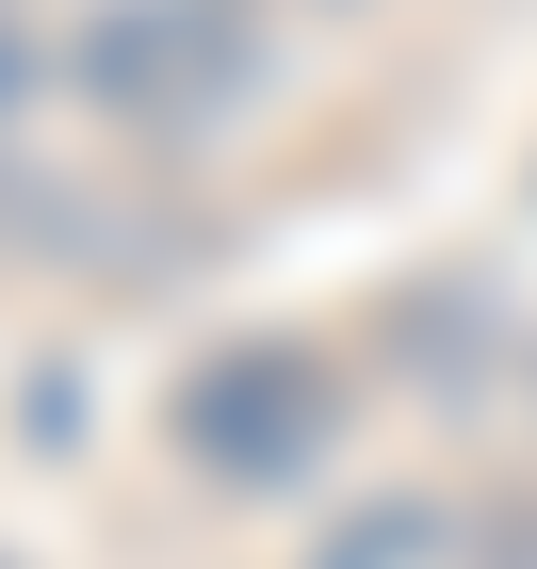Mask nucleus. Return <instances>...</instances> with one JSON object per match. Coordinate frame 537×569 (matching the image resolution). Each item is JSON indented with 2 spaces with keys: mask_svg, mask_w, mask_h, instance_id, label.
<instances>
[{
  "mask_svg": "<svg viewBox=\"0 0 537 569\" xmlns=\"http://www.w3.org/2000/svg\"><path fill=\"white\" fill-rule=\"evenodd\" d=\"M163 423H179V456H196L212 488H294L326 456V423H342V375H326L310 342H228V358L179 375Z\"/></svg>",
  "mask_w": 537,
  "mask_h": 569,
  "instance_id": "obj_1",
  "label": "nucleus"
},
{
  "mask_svg": "<svg viewBox=\"0 0 537 569\" xmlns=\"http://www.w3.org/2000/svg\"><path fill=\"white\" fill-rule=\"evenodd\" d=\"M245 66H261V49H245L228 0H115L82 33V82L115 98L131 131H212L228 98H245Z\"/></svg>",
  "mask_w": 537,
  "mask_h": 569,
  "instance_id": "obj_2",
  "label": "nucleus"
},
{
  "mask_svg": "<svg viewBox=\"0 0 537 569\" xmlns=\"http://www.w3.org/2000/svg\"><path fill=\"white\" fill-rule=\"evenodd\" d=\"M17 82H33V49H17V17H0V114H17Z\"/></svg>",
  "mask_w": 537,
  "mask_h": 569,
  "instance_id": "obj_3",
  "label": "nucleus"
}]
</instances>
